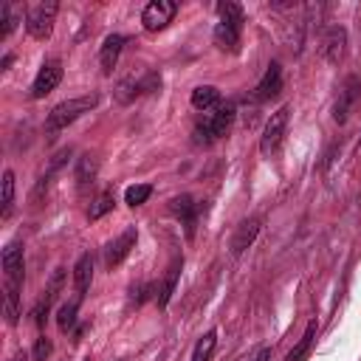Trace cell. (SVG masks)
<instances>
[{
    "instance_id": "obj_28",
    "label": "cell",
    "mask_w": 361,
    "mask_h": 361,
    "mask_svg": "<svg viewBox=\"0 0 361 361\" xmlns=\"http://www.w3.org/2000/svg\"><path fill=\"white\" fill-rule=\"evenodd\" d=\"M175 279H178V262L169 268V276H166V282H164V288H161V296H158V305H161V307L169 302V296H172V290H175Z\"/></svg>"
},
{
    "instance_id": "obj_15",
    "label": "cell",
    "mask_w": 361,
    "mask_h": 361,
    "mask_svg": "<svg viewBox=\"0 0 361 361\" xmlns=\"http://www.w3.org/2000/svg\"><path fill=\"white\" fill-rule=\"evenodd\" d=\"M257 234H259V217L243 220V223L237 226L234 237H231V254H234V257H240V254H243V251L257 240Z\"/></svg>"
},
{
    "instance_id": "obj_10",
    "label": "cell",
    "mask_w": 361,
    "mask_h": 361,
    "mask_svg": "<svg viewBox=\"0 0 361 361\" xmlns=\"http://www.w3.org/2000/svg\"><path fill=\"white\" fill-rule=\"evenodd\" d=\"M358 99H361V79L353 73V76L344 79V85H341V90H338V99H336V104H333V118H336L338 124H344Z\"/></svg>"
},
{
    "instance_id": "obj_11",
    "label": "cell",
    "mask_w": 361,
    "mask_h": 361,
    "mask_svg": "<svg viewBox=\"0 0 361 361\" xmlns=\"http://www.w3.org/2000/svg\"><path fill=\"white\" fill-rule=\"evenodd\" d=\"M135 240H138V231H135V228H127V231H121L113 243H107V248H104V262H107V268L121 265V259L135 248Z\"/></svg>"
},
{
    "instance_id": "obj_5",
    "label": "cell",
    "mask_w": 361,
    "mask_h": 361,
    "mask_svg": "<svg viewBox=\"0 0 361 361\" xmlns=\"http://www.w3.org/2000/svg\"><path fill=\"white\" fill-rule=\"evenodd\" d=\"M56 11H59V3H37L31 6V11L25 14V28L34 39H45L51 37L54 31V20H56Z\"/></svg>"
},
{
    "instance_id": "obj_30",
    "label": "cell",
    "mask_w": 361,
    "mask_h": 361,
    "mask_svg": "<svg viewBox=\"0 0 361 361\" xmlns=\"http://www.w3.org/2000/svg\"><path fill=\"white\" fill-rule=\"evenodd\" d=\"M268 358H271V350H268V347H259L257 355H254L251 361H268Z\"/></svg>"
},
{
    "instance_id": "obj_6",
    "label": "cell",
    "mask_w": 361,
    "mask_h": 361,
    "mask_svg": "<svg viewBox=\"0 0 361 361\" xmlns=\"http://www.w3.org/2000/svg\"><path fill=\"white\" fill-rule=\"evenodd\" d=\"M285 130H288V107H279L276 113H271V118H268V124L262 130V138H259V152L265 158H274L279 152Z\"/></svg>"
},
{
    "instance_id": "obj_23",
    "label": "cell",
    "mask_w": 361,
    "mask_h": 361,
    "mask_svg": "<svg viewBox=\"0 0 361 361\" xmlns=\"http://www.w3.org/2000/svg\"><path fill=\"white\" fill-rule=\"evenodd\" d=\"M11 209H14V172L6 169L3 172V206H0V217L8 220L11 217Z\"/></svg>"
},
{
    "instance_id": "obj_32",
    "label": "cell",
    "mask_w": 361,
    "mask_h": 361,
    "mask_svg": "<svg viewBox=\"0 0 361 361\" xmlns=\"http://www.w3.org/2000/svg\"><path fill=\"white\" fill-rule=\"evenodd\" d=\"M87 361H90V358H87Z\"/></svg>"
},
{
    "instance_id": "obj_24",
    "label": "cell",
    "mask_w": 361,
    "mask_h": 361,
    "mask_svg": "<svg viewBox=\"0 0 361 361\" xmlns=\"http://www.w3.org/2000/svg\"><path fill=\"white\" fill-rule=\"evenodd\" d=\"M113 206H116L113 192H102V195L90 203V209H87V220H99V217H104L107 212H113Z\"/></svg>"
},
{
    "instance_id": "obj_3",
    "label": "cell",
    "mask_w": 361,
    "mask_h": 361,
    "mask_svg": "<svg viewBox=\"0 0 361 361\" xmlns=\"http://www.w3.org/2000/svg\"><path fill=\"white\" fill-rule=\"evenodd\" d=\"M96 96H79V99H68V102H59L56 107H51L48 118H45V133L54 135L59 130H65L68 124H73L79 116H85L87 110L96 107Z\"/></svg>"
},
{
    "instance_id": "obj_9",
    "label": "cell",
    "mask_w": 361,
    "mask_h": 361,
    "mask_svg": "<svg viewBox=\"0 0 361 361\" xmlns=\"http://www.w3.org/2000/svg\"><path fill=\"white\" fill-rule=\"evenodd\" d=\"M59 82H62V62L59 59H45L42 68L37 71L34 82H31V99H45Z\"/></svg>"
},
{
    "instance_id": "obj_31",
    "label": "cell",
    "mask_w": 361,
    "mask_h": 361,
    "mask_svg": "<svg viewBox=\"0 0 361 361\" xmlns=\"http://www.w3.org/2000/svg\"><path fill=\"white\" fill-rule=\"evenodd\" d=\"M8 361H28V353H25V350H17V353H14Z\"/></svg>"
},
{
    "instance_id": "obj_18",
    "label": "cell",
    "mask_w": 361,
    "mask_h": 361,
    "mask_svg": "<svg viewBox=\"0 0 361 361\" xmlns=\"http://www.w3.org/2000/svg\"><path fill=\"white\" fill-rule=\"evenodd\" d=\"M316 333H319V322L313 319L310 324H307V330L302 333V338H299V344L285 355V361H305L307 355H310V350H313V341H316Z\"/></svg>"
},
{
    "instance_id": "obj_21",
    "label": "cell",
    "mask_w": 361,
    "mask_h": 361,
    "mask_svg": "<svg viewBox=\"0 0 361 361\" xmlns=\"http://www.w3.org/2000/svg\"><path fill=\"white\" fill-rule=\"evenodd\" d=\"M96 172H99V161H96L93 155H82L79 164H76V183H79V186L93 183Z\"/></svg>"
},
{
    "instance_id": "obj_12",
    "label": "cell",
    "mask_w": 361,
    "mask_h": 361,
    "mask_svg": "<svg viewBox=\"0 0 361 361\" xmlns=\"http://www.w3.org/2000/svg\"><path fill=\"white\" fill-rule=\"evenodd\" d=\"M279 90H282V68H279V62H271V65L265 68L262 79H259L257 87H254V99H257V102H268V99L279 96Z\"/></svg>"
},
{
    "instance_id": "obj_8",
    "label": "cell",
    "mask_w": 361,
    "mask_h": 361,
    "mask_svg": "<svg viewBox=\"0 0 361 361\" xmlns=\"http://www.w3.org/2000/svg\"><path fill=\"white\" fill-rule=\"evenodd\" d=\"M175 14H178V3H172V0H152V3L144 6L141 23H144L147 31H161V28H166L172 23Z\"/></svg>"
},
{
    "instance_id": "obj_27",
    "label": "cell",
    "mask_w": 361,
    "mask_h": 361,
    "mask_svg": "<svg viewBox=\"0 0 361 361\" xmlns=\"http://www.w3.org/2000/svg\"><path fill=\"white\" fill-rule=\"evenodd\" d=\"M0 23H3V25H0V37L6 39V37L14 31V25H17V17L11 14V6H8V3L0 6Z\"/></svg>"
},
{
    "instance_id": "obj_4",
    "label": "cell",
    "mask_w": 361,
    "mask_h": 361,
    "mask_svg": "<svg viewBox=\"0 0 361 361\" xmlns=\"http://www.w3.org/2000/svg\"><path fill=\"white\" fill-rule=\"evenodd\" d=\"M231 121H234V104L214 107V113H209V116L195 127V141H197V144H212V141H217L220 135L228 133Z\"/></svg>"
},
{
    "instance_id": "obj_1",
    "label": "cell",
    "mask_w": 361,
    "mask_h": 361,
    "mask_svg": "<svg viewBox=\"0 0 361 361\" xmlns=\"http://www.w3.org/2000/svg\"><path fill=\"white\" fill-rule=\"evenodd\" d=\"M3 276H6V285H3V310H6V322L8 324H17L20 319V290H23V279H25V265H23V243L20 240H11L6 248H3Z\"/></svg>"
},
{
    "instance_id": "obj_19",
    "label": "cell",
    "mask_w": 361,
    "mask_h": 361,
    "mask_svg": "<svg viewBox=\"0 0 361 361\" xmlns=\"http://www.w3.org/2000/svg\"><path fill=\"white\" fill-rule=\"evenodd\" d=\"M172 212L183 220L186 234H192V228H195V214H197V203H195V197H192V195H180V197H175V200H172Z\"/></svg>"
},
{
    "instance_id": "obj_20",
    "label": "cell",
    "mask_w": 361,
    "mask_h": 361,
    "mask_svg": "<svg viewBox=\"0 0 361 361\" xmlns=\"http://www.w3.org/2000/svg\"><path fill=\"white\" fill-rule=\"evenodd\" d=\"M189 102H192V107H195V110H209V107H214V104L220 102V90H217V87H212V85H200V87H195V90H192Z\"/></svg>"
},
{
    "instance_id": "obj_17",
    "label": "cell",
    "mask_w": 361,
    "mask_h": 361,
    "mask_svg": "<svg viewBox=\"0 0 361 361\" xmlns=\"http://www.w3.org/2000/svg\"><path fill=\"white\" fill-rule=\"evenodd\" d=\"M90 282H93V257H90V254H82V257L76 259V265H73V288H76V299H82V296L87 293Z\"/></svg>"
},
{
    "instance_id": "obj_2",
    "label": "cell",
    "mask_w": 361,
    "mask_h": 361,
    "mask_svg": "<svg viewBox=\"0 0 361 361\" xmlns=\"http://www.w3.org/2000/svg\"><path fill=\"white\" fill-rule=\"evenodd\" d=\"M217 14H220V20L214 25V42L223 51L234 54L240 48V37H243V6H237V3H220L217 6Z\"/></svg>"
},
{
    "instance_id": "obj_13",
    "label": "cell",
    "mask_w": 361,
    "mask_h": 361,
    "mask_svg": "<svg viewBox=\"0 0 361 361\" xmlns=\"http://www.w3.org/2000/svg\"><path fill=\"white\" fill-rule=\"evenodd\" d=\"M62 282H65V271H62V268H56V271H54V276H51V282H48V288H45V296H42V299L37 302V307H34V324H37V327H42V324H45L48 310H51V305H54V299H56V293H59Z\"/></svg>"
},
{
    "instance_id": "obj_16",
    "label": "cell",
    "mask_w": 361,
    "mask_h": 361,
    "mask_svg": "<svg viewBox=\"0 0 361 361\" xmlns=\"http://www.w3.org/2000/svg\"><path fill=\"white\" fill-rule=\"evenodd\" d=\"M121 48H124V37H121V34H110V37L102 42V51H99L102 73H113V68H116V62H118Z\"/></svg>"
},
{
    "instance_id": "obj_22",
    "label": "cell",
    "mask_w": 361,
    "mask_h": 361,
    "mask_svg": "<svg viewBox=\"0 0 361 361\" xmlns=\"http://www.w3.org/2000/svg\"><path fill=\"white\" fill-rule=\"evenodd\" d=\"M214 344H217V333H214V330L203 333V336L197 338V344H195V350H192V358H189V361H209V358H212V353H214Z\"/></svg>"
},
{
    "instance_id": "obj_7",
    "label": "cell",
    "mask_w": 361,
    "mask_h": 361,
    "mask_svg": "<svg viewBox=\"0 0 361 361\" xmlns=\"http://www.w3.org/2000/svg\"><path fill=\"white\" fill-rule=\"evenodd\" d=\"M158 85H161V76L152 73V71L144 73V76H127V79H121V82L116 85V102L130 104V102H135L141 93L158 90Z\"/></svg>"
},
{
    "instance_id": "obj_14",
    "label": "cell",
    "mask_w": 361,
    "mask_h": 361,
    "mask_svg": "<svg viewBox=\"0 0 361 361\" xmlns=\"http://www.w3.org/2000/svg\"><path fill=\"white\" fill-rule=\"evenodd\" d=\"M344 45H347V31H344L341 25H333V28H327V34L322 37V56H324L330 65H336V62L344 56Z\"/></svg>"
},
{
    "instance_id": "obj_29",
    "label": "cell",
    "mask_w": 361,
    "mask_h": 361,
    "mask_svg": "<svg viewBox=\"0 0 361 361\" xmlns=\"http://www.w3.org/2000/svg\"><path fill=\"white\" fill-rule=\"evenodd\" d=\"M31 355H34V361H45V358L51 355V341H48L45 336H39V338L34 341V353H31Z\"/></svg>"
},
{
    "instance_id": "obj_26",
    "label": "cell",
    "mask_w": 361,
    "mask_h": 361,
    "mask_svg": "<svg viewBox=\"0 0 361 361\" xmlns=\"http://www.w3.org/2000/svg\"><path fill=\"white\" fill-rule=\"evenodd\" d=\"M76 310H79V299H73V302H68V305H62V307L56 310V324H59V330H71V327L76 324Z\"/></svg>"
},
{
    "instance_id": "obj_25",
    "label": "cell",
    "mask_w": 361,
    "mask_h": 361,
    "mask_svg": "<svg viewBox=\"0 0 361 361\" xmlns=\"http://www.w3.org/2000/svg\"><path fill=\"white\" fill-rule=\"evenodd\" d=\"M149 195H152V186H149V183H135V186H127L124 203H127V206H141V203L149 200Z\"/></svg>"
}]
</instances>
